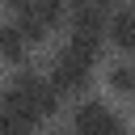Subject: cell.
Returning a JSON list of instances; mask_svg holds the SVG:
<instances>
[{
    "label": "cell",
    "instance_id": "6da1fadb",
    "mask_svg": "<svg viewBox=\"0 0 135 135\" xmlns=\"http://www.w3.org/2000/svg\"><path fill=\"white\" fill-rule=\"evenodd\" d=\"M0 105L25 114V118H34V122H42V118H55V114L63 110V97H59V89H55L51 80H42V76H34L30 68H21V72L4 84Z\"/></svg>",
    "mask_w": 135,
    "mask_h": 135
},
{
    "label": "cell",
    "instance_id": "7a4b0ae2",
    "mask_svg": "<svg viewBox=\"0 0 135 135\" xmlns=\"http://www.w3.org/2000/svg\"><path fill=\"white\" fill-rule=\"evenodd\" d=\"M55 89H59V97H84L89 93V84H93V63H84L80 55H72L68 46L51 59V76H46Z\"/></svg>",
    "mask_w": 135,
    "mask_h": 135
},
{
    "label": "cell",
    "instance_id": "3957f363",
    "mask_svg": "<svg viewBox=\"0 0 135 135\" xmlns=\"http://www.w3.org/2000/svg\"><path fill=\"white\" fill-rule=\"evenodd\" d=\"M72 131H76V135H127V122H122V114H114L105 101L84 97V101L72 110Z\"/></svg>",
    "mask_w": 135,
    "mask_h": 135
},
{
    "label": "cell",
    "instance_id": "277c9868",
    "mask_svg": "<svg viewBox=\"0 0 135 135\" xmlns=\"http://www.w3.org/2000/svg\"><path fill=\"white\" fill-rule=\"evenodd\" d=\"M72 34L105 38V34H110V13L97 8V4H80V8H72Z\"/></svg>",
    "mask_w": 135,
    "mask_h": 135
},
{
    "label": "cell",
    "instance_id": "5b68a950",
    "mask_svg": "<svg viewBox=\"0 0 135 135\" xmlns=\"http://www.w3.org/2000/svg\"><path fill=\"white\" fill-rule=\"evenodd\" d=\"M110 42L122 51V55H135V8L122 4L110 13Z\"/></svg>",
    "mask_w": 135,
    "mask_h": 135
},
{
    "label": "cell",
    "instance_id": "8992f818",
    "mask_svg": "<svg viewBox=\"0 0 135 135\" xmlns=\"http://www.w3.org/2000/svg\"><path fill=\"white\" fill-rule=\"evenodd\" d=\"M25 13H30L38 25L59 30V25L72 17V4H68V0H30V4H25Z\"/></svg>",
    "mask_w": 135,
    "mask_h": 135
},
{
    "label": "cell",
    "instance_id": "52a82bcc",
    "mask_svg": "<svg viewBox=\"0 0 135 135\" xmlns=\"http://www.w3.org/2000/svg\"><path fill=\"white\" fill-rule=\"evenodd\" d=\"M0 59L4 63H25L30 59V42L21 38L17 25H0Z\"/></svg>",
    "mask_w": 135,
    "mask_h": 135
},
{
    "label": "cell",
    "instance_id": "ba28073f",
    "mask_svg": "<svg viewBox=\"0 0 135 135\" xmlns=\"http://www.w3.org/2000/svg\"><path fill=\"white\" fill-rule=\"evenodd\" d=\"M105 84H110V93H118V97L135 101V63H131V59L114 63V68L105 72Z\"/></svg>",
    "mask_w": 135,
    "mask_h": 135
},
{
    "label": "cell",
    "instance_id": "9c48e42d",
    "mask_svg": "<svg viewBox=\"0 0 135 135\" xmlns=\"http://www.w3.org/2000/svg\"><path fill=\"white\" fill-rule=\"evenodd\" d=\"M101 46H105V38H84V34H68V51H72V55H80L84 63H97V59H101Z\"/></svg>",
    "mask_w": 135,
    "mask_h": 135
},
{
    "label": "cell",
    "instance_id": "30bf717a",
    "mask_svg": "<svg viewBox=\"0 0 135 135\" xmlns=\"http://www.w3.org/2000/svg\"><path fill=\"white\" fill-rule=\"evenodd\" d=\"M34 127H38L34 118H25V114L0 105V135H34Z\"/></svg>",
    "mask_w": 135,
    "mask_h": 135
},
{
    "label": "cell",
    "instance_id": "8fae6325",
    "mask_svg": "<svg viewBox=\"0 0 135 135\" xmlns=\"http://www.w3.org/2000/svg\"><path fill=\"white\" fill-rule=\"evenodd\" d=\"M13 25L21 30V38H25L30 46H42V42H46V34H51V30H46V25H38V21H34V17L25 13V8H21L17 17H13Z\"/></svg>",
    "mask_w": 135,
    "mask_h": 135
},
{
    "label": "cell",
    "instance_id": "7c38bea8",
    "mask_svg": "<svg viewBox=\"0 0 135 135\" xmlns=\"http://www.w3.org/2000/svg\"><path fill=\"white\" fill-rule=\"evenodd\" d=\"M4 4H8V8H13V13H21V8H25V4H30V0H4Z\"/></svg>",
    "mask_w": 135,
    "mask_h": 135
},
{
    "label": "cell",
    "instance_id": "4fadbf2b",
    "mask_svg": "<svg viewBox=\"0 0 135 135\" xmlns=\"http://www.w3.org/2000/svg\"><path fill=\"white\" fill-rule=\"evenodd\" d=\"M89 4H97V8H110V4H114V0H89Z\"/></svg>",
    "mask_w": 135,
    "mask_h": 135
},
{
    "label": "cell",
    "instance_id": "5bb4252c",
    "mask_svg": "<svg viewBox=\"0 0 135 135\" xmlns=\"http://www.w3.org/2000/svg\"><path fill=\"white\" fill-rule=\"evenodd\" d=\"M51 135H76V131H51Z\"/></svg>",
    "mask_w": 135,
    "mask_h": 135
}]
</instances>
